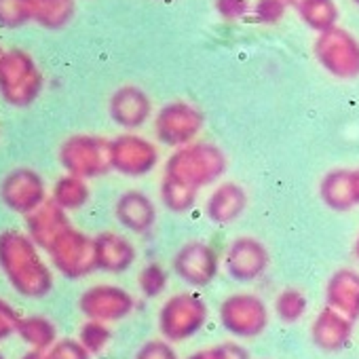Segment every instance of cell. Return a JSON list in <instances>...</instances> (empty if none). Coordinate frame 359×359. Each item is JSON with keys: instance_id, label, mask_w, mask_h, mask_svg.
Returning <instances> with one entry per match:
<instances>
[{"instance_id": "obj_39", "label": "cell", "mask_w": 359, "mask_h": 359, "mask_svg": "<svg viewBox=\"0 0 359 359\" xmlns=\"http://www.w3.org/2000/svg\"><path fill=\"white\" fill-rule=\"evenodd\" d=\"M353 173V187H355V199H357V205H359V167H353L351 169Z\"/></svg>"}, {"instance_id": "obj_32", "label": "cell", "mask_w": 359, "mask_h": 359, "mask_svg": "<svg viewBox=\"0 0 359 359\" xmlns=\"http://www.w3.org/2000/svg\"><path fill=\"white\" fill-rule=\"evenodd\" d=\"M285 11H287L285 0H256L254 7H252L254 20L258 24H264V26L279 24L285 18Z\"/></svg>"}, {"instance_id": "obj_14", "label": "cell", "mask_w": 359, "mask_h": 359, "mask_svg": "<svg viewBox=\"0 0 359 359\" xmlns=\"http://www.w3.org/2000/svg\"><path fill=\"white\" fill-rule=\"evenodd\" d=\"M271 256L266 245L256 237H237L224 256V269L231 279L239 283H252L269 269Z\"/></svg>"}, {"instance_id": "obj_23", "label": "cell", "mask_w": 359, "mask_h": 359, "mask_svg": "<svg viewBox=\"0 0 359 359\" xmlns=\"http://www.w3.org/2000/svg\"><path fill=\"white\" fill-rule=\"evenodd\" d=\"M49 199L53 203H57L66 212H76V210H81V208H85L89 203L91 189H89L87 180H83L79 175H72V173H64V175H60L55 180Z\"/></svg>"}, {"instance_id": "obj_40", "label": "cell", "mask_w": 359, "mask_h": 359, "mask_svg": "<svg viewBox=\"0 0 359 359\" xmlns=\"http://www.w3.org/2000/svg\"><path fill=\"white\" fill-rule=\"evenodd\" d=\"M22 359H49L45 351H28Z\"/></svg>"}, {"instance_id": "obj_18", "label": "cell", "mask_w": 359, "mask_h": 359, "mask_svg": "<svg viewBox=\"0 0 359 359\" xmlns=\"http://www.w3.org/2000/svg\"><path fill=\"white\" fill-rule=\"evenodd\" d=\"M95 248V266L104 273H125L135 262V245L121 233L114 231H102L93 237Z\"/></svg>"}, {"instance_id": "obj_29", "label": "cell", "mask_w": 359, "mask_h": 359, "mask_svg": "<svg viewBox=\"0 0 359 359\" xmlns=\"http://www.w3.org/2000/svg\"><path fill=\"white\" fill-rule=\"evenodd\" d=\"M306 306H309L306 296L296 287H287V290L279 292L277 298H275V315L283 323L300 321L304 317V313H306Z\"/></svg>"}, {"instance_id": "obj_16", "label": "cell", "mask_w": 359, "mask_h": 359, "mask_svg": "<svg viewBox=\"0 0 359 359\" xmlns=\"http://www.w3.org/2000/svg\"><path fill=\"white\" fill-rule=\"evenodd\" d=\"M156 205L144 191H125L118 195L114 203L116 222L133 235L150 233L152 226L156 224Z\"/></svg>"}, {"instance_id": "obj_1", "label": "cell", "mask_w": 359, "mask_h": 359, "mask_svg": "<svg viewBox=\"0 0 359 359\" xmlns=\"http://www.w3.org/2000/svg\"><path fill=\"white\" fill-rule=\"evenodd\" d=\"M0 271L18 294L32 300L45 298L53 287V273L26 231L7 229L0 233Z\"/></svg>"}, {"instance_id": "obj_37", "label": "cell", "mask_w": 359, "mask_h": 359, "mask_svg": "<svg viewBox=\"0 0 359 359\" xmlns=\"http://www.w3.org/2000/svg\"><path fill=\"white\" fill-rule=\"evenodd\" d=\"M218 346V353H220V359H250V353L243 344L239 342H222V344H216Z\"/></svg>"}, {"instance_id": "obj_27", "label": "cell", "mask_w": 359, "mask_h": 359, "mask_svg": "<svg viewBox=\"0 0 359 359\" xmlns=\"http://www.w3.org/2000/svg\"><path fill=\"white\" fill-rule=\"evenodd\" d=\"M296 11L304 22V26L317 34L338 26V18H340L336 0H306Z\"/></svg>"}, {"instance_id": "obj_20", "label": "cell", "mask_w": 359, "mask_h": 359, "mask_svg": "<svg viewBox=\"0 0 359 359\" xmlns=\"http://www.w3.org/2000/svg\"><path fill=\"white\" fill-rule=\"evenodd\" d=\"M68 226H72L68 220V212L51 199H47L41 208L26 216V235L45 252Z\"/></svg>"}, {"instance_id": "obj_33", "label": "cell", "mask_w": 359, "mask_h": 359, "mask_svg": "<svg viewBox=\"0 0 359 359\" xmlns=\"http://www.w3.org/2000/svg\"><path fill=\"white\" fill-rule=\"evenodd\" d=\"M49 359H91V353L79 342V338H62L47 351Z\"/></svg>"}, {"instance_id": "obj_35", "label": "cell", "mask_w": 359, "mask_h": 359, "mask_svg": "<svg viewBox=\"0 0 359 359\" xmlns=\"http://www.w3.org/2000/svg\"><path fill=\"white\" fill-rule=\"evenodd\" d=\"M135 359H177V353L173 351L171 342L165 338L161 340H148L140 346Z\"/></svg>"}, {"instance_id": "obj_28", "label": "cell", "mask_w": 359, "mask_h": 359, "mask_svg": "<svg viewBox=\"0 0 359 359\" xmlns=\"http://www.w3.org/2000/svg\"><path fill=\"white\" fill-rule=\"evenodd\" d=\"M34 22V0H0V28L20 30Z\"/></svg>"}, {"instance_id": "obj_17", "label": "cell", "mask_w": 359, "mask_h": 359, "mask_svg": "<svg viewBox=\"0 0 359 359\" xmlns=\"http://www.w3.org/2000/svg\"><path fill=\"white\" fill-rule=\"evenodd\" d=\"M311 340L321 353H340L353 340V321L325 306L311 325Z\"/></svg>"}, {"instance_id": "obj_38", "label": "cell", "mask_w": 359, "mask_h": 359, "mask_svg": "<svg viewBox=\"0 0 359 359\" xmlns=\"http://www.w3.org/2000/svg\"><path fill=\"white\" fill-rule=\"evenodd\" d=\"M189 359H220V353H218V346H208V348L193 353Z\"/></svg>"}, {"instance_id": "obj_34", "label": "cell", "mask_w": 359, "mask_h": 359, "mask_svg": "<svg viewBox=\"0 0 359 359\" xmlns=\"http://www.w3.org/2000/svg\"><path fill=\"white\" fill-rule=\"evenodd\" d=\"M216 13L226 22H237L252 11L250 0H214Z\"/></svg>"}, {"instance_id": "obj_6", "label": "cell", "mask_w": 359, "mask_h": 359, "mask_svg": "<svg viewBox=\"0 0 359 359\" xmlns=\"http://www.w3.org/2000/svg\"><path fill=\"white\" fill-rule=\"evenodd\" d=\"M317 64L338 81L359 79V39L348 30L334 26L313 41Z\"/></svg>"}, {"instance_id": "obj_36", "label": "cell", "mask_w": 359, "mask_h": 359, "mask_svg": "<svg viewBox=\"0 0 359 359\" xmlns=\"http://www.w3.org/2000/svg\"><path fill=\"white\" fill-rule=\"evenodd\" d=\"M20 313L18 309L7 302L5 298H0V342L7 340L9 336H13L18 332V323H20Z\"/></svg>"}, {"instance_id": "obj_25", "label": "cell", "mask_w": 359, "mask_h": 359, "mask_svg": "<svg viewBox=\"0 0 359 359\" xmlns=\"http://www.w3.org/2000/svg\"><path fill=\"white\" fill-rule=\"evenodd\" d=\"M76 15V0H34V24L43 30H64Z\"/></svg>"}, {"instance_id": "obj_15", "label": "cell", "mask_w": 359, "mask_h": 359, "mask_svg": "<svg viewBox=\"0 0 359 359\" xmlns=\"http://www.w3.org/2000/svg\"><path fill=\"white\" fill-rule=\"evenodd\" d=\"M152 112L154 110L150 95L137 85H123L116 91H112L108 100L110 121L125 131H135L144 127L150 121Z\"/></svg>"}, {"instance_id": "obj_30", "label": "cell", "mask_w": 359, "mask_h": 359, "mask_svg": "<svg viewBox=\"0 0 359 359\" xmlns=\"http://www.w3.org/2000/svg\"><path fill=\"white\" fill-rule=\"evenodd\" d=\"M112 340V332L108 327V323L104 321H93L87 319L81 330H79V342L91 353V355H100L102 351H106V346Z\"/></svg>"}, {"instance_id": "obj_4", "label": "cell", "mask_w": 359, "mask_h": 359, "mask_svg": "<svg viewBox=\"0 0 359 359\" xmlns=\"http://www.w3.org/2000/svg\"><path fill=\"white\" fill-rule=\"evenodd\" d=\"M208 317L210 309L199 294L180 292L163 302L156 325L167 342H184L205 327Z\"/></svg>"}, {"instance_id": "obj_42", "label": "cell", "mask_w": 359, "mask_h": 359, "mask_svg": "<svg viewBox=\"0 0 359 359\" xmlns=\"http://www.w3.org/2000/svg\"><path fill=\"white\" fill-rule=\"evenodd\" d=\"M355 258L359 260V235H357V239H355Z\"/></svg>"}, {"instance_id": "obj_13", "label": "cell", "mask_w": 359, "mask_h": 359, "mask_svg": "<svg viewBox=\"0 0 359 359\" xmlns=\"http://www.w3.org/2000/svg\"><path fill=\"white\" fill-rule=\"evenodd\" d=\"M171 266L187 285L205 287L216 279L220 271V258L208 241H189L175 252Z\"/></svg>"}, {"instance_id": "obj_43", "label": "cell", "mask_w": 359, "mask_h": 359, "mask_svg": "<svg viewBox=\"0 0 359 359\" xmlns=\"http://www.w3.org/2000/svg\"><path fill=\"white\" fill-rule=\"evenodd\" d=\"M3 53H5V49H3V47H0V57H3Z\"/></svg>"}, {"instance_id": "obj_7", "label": "cell", "mask_w": 359, "mask_h": 359, "mask_svg": "<svg viewBox=\"0 0 359 359\" xmlns=\"http://www.w3.org/2000/svg\"><path fill=\"white\" fill-rule=\"evenodd\" d=\"M154 135L156 142L175 150L197 142L203 131V112L184 100H173L154 112Z\"/></svg>"}, {"instance_id": "obj_41", "label": "cell", "mask_w": 359, "mask_h": 359, "mask_svg": "<svg viewBox=\"0 0 359 359\" xmlns=\"http://www.w3.org/2000/svg\"><path fill=\"white\" fill-rule=\"evenodd\" d=\"M304 3H306V0H285V5H287V7H294V9L302 7Z\"/></svg>"}, {"instance_id": "obj_45", "label": "cell", "mask_w": 359, "mask_h": 359, "mask_svg": "<svg viewBox=\"0 0 359 359\" xmlns=\"http://www.w3.org/2000/svg\"><path fill=\"white\" fill-rule=\"evenodd\" d=\"M0 359H5V357H3V353H0Z\"/></svg>"}, {"instance_id": "obj_5", "label": "cell", "mask_w": 359, "mask_h": 359, "mask_svg": "<svg viewBox=\"0 0 359 359\" xmlns=\"http://www.w3.org/2000/svg\"><path fill=\"white\" fill-rule=\"evenodd\" d=\"M110 140L95 133H74L60 144L57 161L66 173L95 180L110 171Z\"/></svg>"}, {"instance_id": "obj_24", "label": "cell", "mask_w": 359, "mask_h": 359, "mask_svg": "<svg viewBox=\"0 0 359 359\" xmlns=\"http://www.w3.org/2000/svg\"><path fill=\"white\" fill-rule=\"evenodd\" d=\"M32 351H49L57 340L55 323L45 315H26L20 317L18 332H15Z\"/></svg>"}, {"instance_id": "obj_19", "label": "cell", "mask_w": 359, "mask_h": 359, "mask_svg": "<svg viewBox=\"0 0 359 359\" xmlns=\"http://www.w3.org/2000/svg\"><path fill=\"white\" fill-rule=\"evenodd\" d=\"M250 205V197L248 191L233 182V180H226V182H220L208 197L205 201V214L214 224H233L235 220H239L245 210Z\"/></svg>"}, {"instance_id": "obj_31", "label": "cell", "mask_w": 359, "mask_h": 359, "mask_svg": "<svg viewBox=\"0 0 359 359\" xmlns=\"http://www.w3.org/2000/svg\"><path fill=\"white\" fill-rule=\"evenodd\" d=\"M167 281H169V275L158 262L146 264L137 275V287L142 296L146 298H158L167 290Z\"/></svg>"}, {"instance_id": "obj_2", "label": "cell", "mask_w": 359, "mask_h": 359, "mask_svg": "<svg viewBox=\"0 0 359 359\" xmlns=\"http://www.w3.org/2000/svg\"><path fill=\"white\" fill-rule=\"evenodd\" d=\"M229 158L218 144L193 142L189 146L175 148L165 161V175L180 180L197 191L216 184L226 173Z\"/></svg>"}, {"instance_id": "obj_26", "label": "cell", "mask_w": 359, "mask_h": 359, "mask_svg": "<svg viewBox=\"0 0 359 359\" xmlns=\"http://www.w3.org/2000/svg\"><path fill=\"white\" fill-rule=\"evenodd\" d=\"M197 195L199 191L180 182V180H173L169 175H163L161 180V187H158V197L161 203L167 212L171 214H189L195 205H197Z\"/></svg>"}, {"instance_id": "obj_22", "label": "cell", "mask_w": 359, "mask_h": 359, "mask_svg": "<svg viewBox=\"0 0 359 359\" xmlns=\"http://www.w3.org/2000/svg\"><path fill=\"white\" fill-rule=\"evenodd\" d=\"M319 199L323 205L336 214H346L357 208L355 187H353V173L348 167L330 169L319 182Z\"/></svg>"}, {"instance_id": "obj_44", "label": "cell", "mask_w": 359, "mask_h": 359, "mask_svg": "<svg viewBox=\"0 0 359 359\" xmlns=\"http://www.w3.org/2000/svg\"><path fill=\"white\" fill-rule=\"evenodd\" d=\"M353 3H355V5H357V7H359V0H353Z\"/></svg>"}, {"instance_id": "obj_8", "label": "cell", "mask_w": 359, "mask_h": 359, "mask_svg": "<svg viewBox=\"0 0 359 359\" xmlns=\"http://www.w3.org/2000/svg\"><path fill=\"white\" fill-rule=\"evenodd\" d=\"M218 317L222 327L231 336L241 340H250L264 334L271 319L264 300L250 292H237L226 296L220 304Z\"/></svg>"}, {"instance_id": "obj_3", "label": "cell", "mask_w": 359, "mask_h": 359, "mask_svg": "<svg viewBox=\"0 0 359 359\" xmlns=\"http://www.w3.org/2000/svg\"><path fill=\"white\" fill-rule=\"evenodd\" d=\"M45 89V74L24 49H9L0 57V97L13 108L34 104Z\"/></svg>"}, {"instance_id": "obj_12", "label": "cell", "mask_w": 359, "mask_h": 359, "mask_svg": "<svg viewBox=\"0 0 359 359\" xmlns=\"http://www.w3.org/2000/svg\"><path fill=\"white\" fill-rule=\"evenodd\" d=\"M135 309V298L121 285L97 283L87 287L79 298V311L93 321L114 323L127 319Z\"/></svg>"}, {"instance_id": "obj_11", "label": "cell", "mask_w": 359, "mask_h": 359, "mask_svg": "<svg viewBox=\"0 0 359 359\" xmlns=\"http://www.w3.org/2000/svg\"><path fill=\"white\" fill-rule=\"evenodd\" d=\"M49 199L45 177L32 167H18L0 182V201L7 210L20 216L32 214Z\"/></svg>"}, {"instance_id": "obj_21", "label": "cell", "mask_w": 359, "mask_h": 359, "mask_svg": "<svg viewBox=\"0 0 359 359\" xmlns=\"http://www.w3.org/2000/svg\"><path fill=\"white\" fill-rule=\"evenodd\" d=\"M325 306L351 321L359 319V271L338 269L325 283Z\"/></svg>"}, {"instance_id": "obj_10", "label": "cell", "mask_w": 359, "mask_h": 359, "mask_svg": "<svg viewBox=\"0 0 359 359\" xmlns=\"http://www.w3.org/2000/svg\"><path fill=\"white\" fill-rule=\"evenodd\" d=\"M51 264L55 271L66 277V279H81L91 275L95 266V248H93V237L87 233L68 226L47 250Z\"/></svg>"}, {"instance_id": "obj_9", "label": "cell", "mask_w": 359, "mask_h": 359, "mask_svg": "<svg viewBox=\"0 0 359 359\" xmlns=\"http://www.w3.org/2000/svg\"><path fill=\"white\" fill-rule=\"evenodd\" d=\"M108 154L110 169L125 177H144L150 171H154V167L161 161L158 146L135 131H125L112 137Z\"/></svg>"}]
</instances>
